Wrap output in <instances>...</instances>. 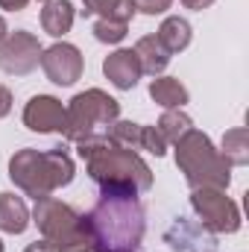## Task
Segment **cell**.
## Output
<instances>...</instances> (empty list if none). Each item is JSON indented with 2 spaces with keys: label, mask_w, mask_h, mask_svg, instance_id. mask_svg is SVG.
Masks as SVG:
<instances>
[{
  "label": "cell",
  "mask_w": 249,
  "mask_h": 252,
  "mask_svg": "<svg viewBox=\"0 0 249 252\" xmlns=\"http://www.w3.org/2000/svg\"><path fill=\"white\" fill-rule=\"evenodd\" d=\"M79 158L85 161V173L91 182H97L100 193L115 196H141L153 188V170L150 164L121 144L103 138H88L76 144Z\"/></svg>",
  "instance_id": "obj_1"
},
{
  "label": "cell",
  "mask_w": 249,
  "mask_h": 252,
  "mask_svg": "<svg viewBox=\"0 0 249 252\" xmlns=\"http://www.w3.org/2000/svg\"><path fill=\"white\" fill-rule=\"evenodd\" d=\"M91 232V252H138L144 241V205L138 196L100 193L94 208L82 214Z\"/></svg>",
  "instance_id": "obj_2"
},
{
  "label": "cell",
  "mask_w": 249,
  "mask_h": 252,
  "mask_svg": "<svg viewBox=\"0 0 249 252\" xmlns=\"http://www.w3.org/2000/svg\"><path fill=\"white\" fill-rule=\"evenodd\" d=\"M73 173H76V167L64 147H53L44 153L24 147L9 158V179L35 202L44 196H53V190L70 185Z\"/></svg>",
  "instance_id": "obj_3"
},
{
  "label": "cell",
  "mask_w": 249,
  "mask_h": 252,
  "mask_svg": "<svg viewBox=\"0 0 249 252\" xmlns=\"http://www.w3.org/2000/svg\"><path fill=\"white\" fill-rule=\"evenodd\" d=\"M176 167L185 173L190 188H220L226 190L232 182V167L211 144V138L199 129H190L176 141Z\"/></svg>",
  "instance_id": "obj_4"
},
{
  "label": "cell",
  "mask_w": 249,
  "mask_h": 252,
  "mask_svg": "<svg viewBox=\"0 0 249 252\" xmlns=\"http://www.w3.org/2000/svg\"><path fill=\"white\" fill-rule=\"evenodd\" d=\"M121 118V103L109 97L103 88L79 91L70 106H64V138L79 144L88 138H103L112 124Z\"/></svg>",
  "instance_id": "obj_5"
},
{
  "label": "cell",
  "mask_w": 249,
  "mask_h": 252,
  "mask_svg": "<svg viewBox=\"0 0 249 252\" xmlns=\"http://www.w3.org/2000/svg\"><path fill=\"white\" fill-rule=\"evenodd\" d=\"M32 223L56 252H91V232L85 217L56 196H44L35 202Z\"/></svg>",
  "instance_id": "obj_6"
},
{
  "label": "cell",
  "mask_w": 249,
  "mask_h": 252,
  "mask_svg": "<svg viewBox=\"0 0 249 252\" xmlns=\"http://www.w3.org/2000/svg\"><path fill=\"white\" fill-rule=\"evenodd\" d=\"M190 208L196 211L199 223L214 235H235L241 229V208L235 199L226 196L220 188H193Z\"/></svg>",
  "instance_id": "obj_7"
},
{
  "label": "cell",
  "mask_w": 249,
  "mask_h": 252,
  "mask_svg": "<svg viewBox=\"0 0 249 252\" xmlns=\"http://www.w3.org/2000/svg\"><path fill=\"white\" fill-rule=\"evenodd\" d=\"M41 50L44 47H41L38 35H32L27 30L6 32V38L0 41V70H6L12 76H27L38 67Z\"/></svg>",
  "instance_id": "obj_8"
},
{
  "label": "cell",
  "mask_w": 249,
  "mask_h": 252,
  "mask_svg": "<svg viewBox=\"0 0 249 252\" xmlns=\"http://www.w3.org/2000/svg\"><path fill=\"white\" fill-rule=\"evenodd\" d=\"M38 64L44 67L47 79L56 82V85H73V82L82 76V70H85V62H82L79 47H73V44H67V41H59V44L41 50V62Z\"/></svg>",
  "instance_id": "obj_9"
},
{
  "label": "cell",
  "mask_w": 249,
  "mask_h": 252,
  "mask_svg": "<svg viewBox=\"0 0 249 252\" xmlns=\"http://www.w3.org/2000/svg\"><path fill=\"white\" fill-rule=\"evenodd\" d=\"M164 244L173 252H217V235L205 229L199 220L176 217L173 226L164 232Z\"/></svg>",
  "instance_id": "obj_10"
},
{
  "label": "cell",
  "mask_w": 249,
  "mask_h": 252,
  "mask_svg": "<svg viewBox=\"0 0 249 252\" xmlns=\"http://www.w3.org/2000/svg\"><path fill=\"white\" fill-rule=\"evenodd\" d=\"M106 138L109 141H115V144H121L126 150H147V153H153V156H164L167 153V141L158 135V129L156 126H141V124H132V121H115L112 129L106 132Z\"/></svg>",
  "instance_id": "obj_11"
},
{
  "label": "cell",
  "mask_w": 249,
  "mask_h": 252,
  "mask_svg": "<svg viewBox=\"0 0 249 252\" xmlns=\"http://www.w3.org/2000/svg\"><path fill=\"white\" fill-rule=\"evenodd\" d=\"M24 126L38 132V135H50V132H64V106L62 100L50 97V94H35L27 106H24Z\"/></svg>",
  "instance_id": "obj_12"
},
{
  "label": "cell",
  "mask_w": 249,
  "mask_h": 252,
  "mask_svg": "<svg viewBox=\"0 0 249 252\" xmlns=\"http://www.w3.org/2000/svg\"><path fill=\"white\" fill-rule=\"evenodd\" d=\"M103 73H106V79L115 88L132 91L138 85V79H141V64H138L135 50H115V53H109L106 62H103Z\"/></svg>",
  "instance_id": "obj_13"
},
{
  "label": "cell",
  "mask_w": 249,
  "mask_h": 252,
  "mask_svg": "<svg viewBox=\"0 0 249 252\" xmlns=\"http://www.w3.org/2000/svg\"><path fill=\"white\" fill-rule=\"evenodd\" d=\"M135 56H138V64H141V73H150V76H161L170 64V53L167 47L158 41V35H144L138 38V44L132 47Z\"/></svg>",
  "instance_id": "obj_14"
},
{
  "label": "cell",
  "mask_w": 249,
  "mask_h": 252,
  "mask_svg": "<svg viewBox=\"0 0 249 252\" xmlns=\"http://www.w3.org/2000/svg\"><path fill=\"white\" fill-rule=\"evenodd\" d=\"M30 226V208L15 193H0V232L24 235Z\"/></svg>",
  "instance_id": "obj_15"
},
{
  "label": "cell",
  "mask_w": 249,
  "mask_h": 252,
  "mask_svg": "<svg viewBox=\"0 0 249 252\" xmlns=\"http://www.w3.org/2000/svg\"><path fill=\"white\" fill-rule=\"evenodd\" d=\"M73 18H76V12H73L70 0H47L41 9V27L53 38H62L64 32H70Z\"/></svg>",
  "instance_id": "obj_16"
},
{
  "label": "cell",
  "mask_w": 249,
  "mask_h": 252,
  "mask_svg": "<svg viewBox=\"0 0 249 252\" xmlns=\"http://www.w3.org/2000/svg\"><path fill=\"white\" fill-rule=\"evenodd\" d=\"M150 97H153V103H158L161 109H182L187 100H190L187 88L176 79V76H156V79L150 82Z\"/></svg>",
  "instance_id": "obj_17"
},
{
  "label": "cell",
  "mask_w": 249,
  "mask_h": 252,
  "mask_svg": "<svg viewBox=\"0 0 249 252\" xmlns=\"http://www.w3.org/2000/svg\"><path fill=\"white\" fill-rule=\"evenodd\" d=\"M158 41L167 47V53L173 56V53H182L187 44H190V38H193V32H190V24H187L185 18H179V15H170V18H164V24L158 27Z\"/></svg>",
  "instance_id": "obj_18"
},
{
  "label": "cell",
  "mask_w": 249,
  "mask_h": 252,
  "mask_svg": "<svg viewBox=\"0 0 249 252\" xmlns=\"http://www.w3.org/2000/svg\"><path fill=\"white\" fill-rule=\"evenodd\" d=\"M82 15H100L106 21H124L129 24L135 15V3L132 0H82Z\"/></svg>",
  "instance_id": "obj_19"
},
{
  "label": "cell",
  "mask_w": 249,
  "mask_h": 252,
  "mask_svg": "<svg viewBox=\"0 0 249 252\" xmlns=\"http://www.w3.org/2000/svg\"><path fill=\"white\" fill-rule=\"evenodd\" d=\"M220 156L229 161V167H244L249 164V129L247 126H235L223 135V150Z\"/></svg>",
  "instance_id": "obj_20"
},
{
  "label": "cell",
  "mask_w": 249,
  "mask_h": 252,
  "mask_svg": "<svg viewBox=\"0 0 249 252\" xmlns=\"http://www.w3.org/2000/svg\"><path fill=\"white\" fill-rule=\"evenodd\" d=\"M158 135L167 141V144H176L179 138H185L187 132L193 129V121H190V115H185L182 109H164V115L158 118Z\"/></svg>",
  "instance_id": "obj_21"
},
{
  "label": "cell",
  "mask_w": 249,
  "mask_h": 252,
  "mask_svg": "<svg viewBox=\"0 0 249 252\" xmlns=\"http://www.w3.org/2000/svg\"><path fill=\"white\" fill-rule=\"evenodd\" d=\"M126 32H129V24H124V21H106V18H100L94 24V38L100 44H121L126 38Z\"/></svg>",
  "instance_id": "obj_22"
},
{
  "label": "cell",
  "mask_w": 249,
  "mask_h": 252,
  "mask_svg": "<svg viewBox=\"0 0 249 252\" xmlns=\"http://www.w3.org/2000/svg\"><path fill=\"white\" fill-rule=\"evenodd\" d=\"M135 3V12H144V15H164L173 0H132Z\"/></svg>",
  "instance_id": "obj_23"
},
{
  "label": "cell",
  "mask_w": 249,
  "mask_h": 252,
  "mask_svg": "<svg viewBox=\"0 0 249 252\" xmlns=\"http://www.w3.org/2000/svg\"><path fill=\"white\" fill-rule=\"evenodd\" d=\"M12 112V91L6 85H0V118H6Z\"/></svg>",
  "instance_id": "obj_24"
},
{
  "label": "cell",
  "mask_w": 249,
  "mask_h": 252,
  "mask_svg": "<svg viewBox=\"0 0 249 252\" xmlns=\"http://www.w3.org/2000/svg\"><path fill=\"white\" fill-rule=\"evenodd\" d=\"M24 252H56V250H53V244H50L47 238H41V241H35V244H30V247H27Z\"/></svg>",
  "instance_id": "obj_25"
},
{
  "label": "cell",
  "mask_w": 249,
  "mask_h": 252,
  "mask_svg": "<svg viewBox=\"0 0 249 252\" xmlns=\"http://www.w3.org/2000/svg\"><path fill=\"white\" fill-rule=\"evenodd\" d=\"M27 3H30V0H0V9H6V12H21V9H27Z\"/></svg>",
  "instance_id": "obj_26"
},
{
  "label": "cell",
  "mask_w": 249,
  "mask_h": 252,
  "mask_svg": "<svg viewBox=\"0 0 249 252\" xmlns=\"http://www.w3.org/2000/svg\"><path fill=\"white\" fill-rule=\"evenodd\" d=\"M214 0H182V6L190 9V12H202V9H208Z\"/></svg>",
  "instance_id": "obj_27"
},
{
  "label": "cell",
  "mask_w": 249,
  "mask_h": 252,
  "mask_svg": "<svg viewBox=\"0 0 249 252\" xmlns=\"http://www.w3.org/2000/svg\"><path fill=\"white\" fill-rule=\"evenodd\" d=\"M6 32H9V27H6V18H3V15H0V41H3V38H6Z\"/></svg>",
  "instance_id": "obj_28"
},
{
  "label": "cell",
  "mask_w": 249,
  "mask_h": 252,
  "mask_svg": "<svg viewBox=\"0 0 249 252\" xmlns=\"http://www.w3.org/2000/svg\"><path fill=\"white\" fill-rule=\"evenodd\" d=\"M0 252H3V241H0Z\"/></svg>",
  "instance_id": "obj_29"
},
{
  "label": "cell",
  "mask_w": 249,
  "mask_h": 252,
  "mask_svg": "<svg viewBox=\"0 0 249 252\" xmlns=\"http://www.w3.org/2000/svg\"><path fill=\"white\" fill-rule=\"evenodd\" d=\"M41 3H47V0H41Z\"/></svg>",
  "instance_id": "obj_30"
}]
</instances>
